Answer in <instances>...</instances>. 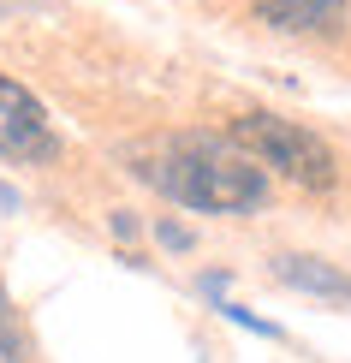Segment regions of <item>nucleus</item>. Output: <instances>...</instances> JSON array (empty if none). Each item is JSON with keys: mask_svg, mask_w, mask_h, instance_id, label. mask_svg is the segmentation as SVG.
Wrapping results in <instances>:
<instances>
[{"mask_svg": "<svg viewBox=\"0 0 351 363\" xmlns=\"http://www.w3.org/2000/svg\"><path fill=\"white\" fill-rule=\"evenodd\" d=\"M161 196L196 208V215H256L268 203V173L233 138H208V131H185L137 167Z\"/></svg>", "mask_w": 351, "mask_h": 363, "instance_id": "1", "label": "nucleus"}, {"mask_svg": "<svg viewBox=\"0 0 351 363\" xmlns=\"http://www.w3.org/2000/svg\"><path fill=\"white\" fill-rule=\"evenodd\" d=\"M233 143L256 161V167H274L280 179H292V185H303V191H328L333 179H340L333 149L316 138V131H303L298 119L244 113V119H233Z\"/></svg>", "mask_w": 351, "mask_h": 363, "instance_id": "2", "label": "nucleus"}, {"mask_svg": "<svg viewBox=\"0 0 351 363\" xmlns=\"http://www.w3.org/2000/svg\"><path fill=\"white\" fill-rule=\"evenodd\" d=\"M54 119L36 96L0 72V161H48L54 155Z\"/></svg>", "mask_w": 351, "mask_h": 363, "instance_id": "3", "label": "nucleus"}, {"mask_svg": "<svg viewBox=\"0 0 351 363\" xmlns=\"http://www.w3.org/2000/svg\"><path fill=\"white\" fill-rule=\"evenodd\" d=\"M256 24L280 36H333L345 30V0H256Z\"/></svg>", "mask_w": 351, "mask_h": 363, "instance_id": "4", "label": "nucleus"}, {"mask_svg": "<svg viewBox=\"0 0 351 363\" xmlns=\"http://www.w3.org/2000/svg\"><path fill=\"white\" fill-rule=\"evenodd\" d=\"M274 280L292 286V292L328 298V304H351V274H345V268H333V262H322V256H303V250L274 256Z\"/></svg>", "mask_w": 351, "mask_h": 363, "instance_id": "5", "label": "nucleus"}, {"mask_svg": "<svg viewBox=\"0 0 351 363\" xmlns=\"http://www.w3.org/2000/svg\"><path fill=\"white\" fill-rule=\"evenodd\" d=\"M0 363H30V334H24V315L12 310L6 286H0Z\"/></svg>", "mask_w": 351, "mask_h": 363, "instance_id": "6", "label": "nucleus"}, {"mask_svg": "<svg viewBox=\"0 0 351 363\" xmlns=\"http://www.w3.org/2000/svg\"><path fill=\"white\" fill-rule=\"evenodd\" d=\"M226 322H238V328H250V334H280L274 322H262V315H250V310H238V304H221Z\"/></svg>", "mask_w": 351, "mask_h": 363, "instance_id": "7", "label": "nucleus"}, {"mask_svg": "<svg viewBox=\"0 0 351 363\" xmlns=\"http://www.w3.org/2000/svg\"><path fill=\"white\" fill-rule=\"evenodd\" d=\"M161 245H167V250H185V245H191V238H185V233H179V226H173V220H161Z\"/></svg>", "mask_w": 351, "mask_h": 363, "instance_id": "8", "label": "nucleus"}, {"mask_svg": "<svg viewBox=\"0 0 351 363\" xmlns=\"http://www.w3.org/2000/svg\"><path fill=\"white\" fill-rule=\"evenodd\" d=\"M18 203H24L18 191H12V185H0V215H12V208H18Z\"/></svg>", "mask_w": 351, "mask_h": 363, "instance_id": "9", "label": "nucleus"}]
</instances>
